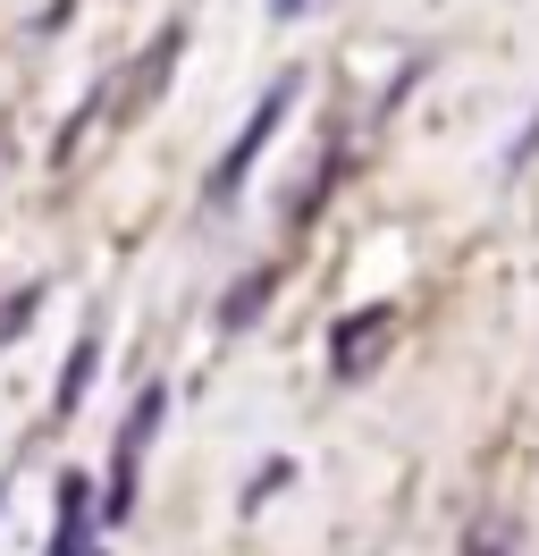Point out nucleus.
I'll return each mask as SVG.
<instances>
[{"instance_id": "nucleus-1", "label": "nucleus", "mask_w": 539, "mask_h": 556, "mask_svg": "<svg viewBox=\"0 0 539 556\" xmlns=\"http://www.w3.org/2000/svg\"><path fill=\"white\" fill-rule=\"evenodd\" d=\"M168 421V380H143L135 388L127 421H118V439H110V472H101L93 489V515L101 522H127L135 515V489H143V455H152V439H161Z\"/></svg>"}, {"instance_id": "nucleus-2", "label": "nucleus", "mask_w": 539, "mask_h": 556, "mask_svg": "<svg viewBox=\"0 0 539 556\" xmlns=\"http://www.w3.org/2000/svg\"><path fill=\"white\" fill-rule=\"evenodd\" d=\"M296 102H303V76L287 68V76H278V85L262 93V102L245 110V127H236V143L220 152V169H211V211H228L236 194H245V177L262 169V152L278 143V127H287V110H296Z\"/></svg>"}, {"instance_id": "nucleus-3", "label": "nucleus", "mask_w": 539, "mask_h": 556, "mask_svg": "<svg viewBox=\"0 0 539 556\" xmlns=\"http://www.w3.org/2000/svg\"><path fill=\"white\" fill-rule=\"evenodd\" d=\"M93 540H101L93 472H60V489H51V540H42V556H93Z\"/></svg>"}, {"instance_id": "nucleus-4", "label": "nucleus", "mask_w": 539, "mask_h": 556, "mask_svg": "<svg viewBox=\"0 0 539 556\" xmlns=\"http://www.w3.org/2000/svg\"><path fill=\"white\" fill-rule=\"evenodd\" d=\"M388 320H397V304H363V313H346V320L329 329V363H337V380H363V371H371V354H379L371 338H379Z\"/></svg>"}, {"instance_id": "nucleus-5", "label": "nucleus", "mask_w": 539, "mask_h": 556, "mask_svg": "<svg viewBox=\"0 0 539 556\" xmlns=\"http://www.w3.org/2000/svg\"><path fill=\"white\" fill-rule=\"evenodd\" d=\"M93 380H101V329H85V338L67 346L60 380H51V421H76V414H85V396H93Z\"/></svg>"}, {"instance_id": "nucleus-6", "label": "nucleus", "mask_w": 539, "mask_h": 556, "mask_svg": "<svg viewBox=\"0 0 539 556\" xmlns=\"http://www.w3.org/2000/svg\"><path fill=\"white\" fill-rule=\"evenodd\" d=\"M270 295H278V270H245L228 287V304H220V338H245V329L270 313Z\"/></svg>"}, {"instance_id": "nucleus-7", "label": "nucleus", "mask_w": 539, "mask_h": 556, "mask_svg": "<svg viewBox=\"0 0 539 556\" xmlns=\"http://www.w3.org/2000/svg\"><path fill=\"white\" fill-rule=\"evenodd\" d=\"M177 51H186V26H161V42H152V60L135 68V76H143V85H135V93H127V110H152V102H161L168 68H177Z\"/></svg>"}, {"instance_id": "nucleus-8", "label": "nucleus", "mask_w": 539, "mask_h": 556, "mask_svg": "<svg viewBox=\"0 0 539 556\" xmlns=\"http://www.w3.org/2000/svg\"><path fill=\"white\" fill-rule=\"evenodd\" d=\"M287 481H296V455H270V464H253V481H245V497H236V506H245V515H262Z\"/></svg>"}, {"instance_id": "nucleus-9", "label": "nucleus", "mask_w": 539, "mask_h": 556, "mask_svg": "<svg viewBox=\"0 0 539 556\" xmlns=\"http://www.w3.org/2000/svg\"><path fill=\"white\" fill-rule=\"evenodd\" d=\"M531 161H539V110H531V118H523V127H514V143H505V152H498V177H523V169H531Z\"/></svg>"}, {"instance_id": "nucleus-10", "label": "nucleus", "mask_w": 539, "mask_h": 556, "mask_svg": "<svg viewBox=\"0 0 539 556\" xmlns=\"http://www.w3.org/2000/svg\"><path fill=\"white\" fill-rule=\"evenodd\" d=\"M42 313V287H17V295H9V304H0V346H17V338H26V320Z\"/></svg>"}, {"instance_id": "nucleus-11", "label": "nucleus", "mask_w": 539, "mask_h": 556, "mask_svg": "<svg viewBox=\"0 0 539 556\" xmlns=\"http://www.w3.org/2000/svg\"><path fill=\"white\" fill-rule=\"evenodd\" d=\"M514 540H523L514 522H480V531L464 540V556H514Z\"/></svg>"}, {"instance_id": "nucleus-12", "label": "nucleus", "mask_w": 539, "mask_h": 556, "mask_svg": "<svg viewBox=\"0 0 539 556\" xmlns=\"http://www.w3.org/2000/svg\"><path fill=\"white\" fill-rule=\"evenodd\" d=\"M422 68H430V60H404V68H397V85H388V93H379V110H404V93H413V85H422Z\"/></svg>"}, {"instance_id": "nucleus-13", "label": "nucleus", "mask_w": 539, "mask_h": 556, "mask_svg": "<svg viewBox=\"0 0 539 556\" xmlns=\"http://www.w3.org/2000/svg\"><path fill=\"white\" fill-rule=\"evenodd\" d=\"M303 9H312V0H270V17H278V26H296Z\"/></svg>"}, {"instance_id": "nucleus-14", "label": "nucleus", "mask_w": 539, "mask_h": 556, "mask_svg": "<svg viewBox=\"0 0 539 556\" xmlns=\"http://www.w3.org/2000/svg\"><path fill=\"white\" fill-rule=\"evenodd\" d=\"M0 515H9V472H0Z\"/></svg>"}]
</instances>
